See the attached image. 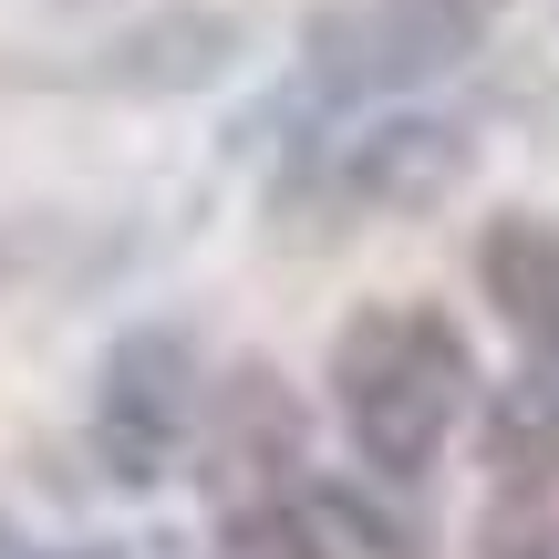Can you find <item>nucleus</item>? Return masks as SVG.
<instances>
[{"label": "nucleus", "instance_id": "nucleus-11", "mask_svg": "<svg viewBox=\"0 0 559 559\" xmlns=\"http://www.w3.org/2000/svg\"><path fill=\"white\" fill-rule=\"evenodd\" d=\"M477 559H559V519H549V498H487V519H477Z\"/></svg>", "mask_w": 559, "mask_h": 559}, {"label": "nucleus", "instance_id": "nucleus-12", "mask_svg": "<svg viewBox=\"0 0 559 559\" xmlns=\"http://www.w3.org/2000/svg\"><path fill=\"white\" fill-rule=\"evenodd\" d=\"M0 559H32V549H21V539H11V519H0Z\"/></svg>", "mask_w": 559, "mask_h": 559}, {"label": "nucleus", "instance_id": "nucleus-9", "mask_svg": "<svg viewBox=\"0 0 559 559\" xmlns=\"http://www.w3.org/2000/svg\"><path fill=\"white\" fill-rule=\"evenodd\" d=\"M104 260H115V249H104L94 228H73V218H0V300L62 290V280H83Z\"/></svg>", "mask_w": 559, "mask_h": 559}, {"label": "nucleus", "instance_id": "nucleus-1", "mask_svg": "<svg viewBox=\"0 0 559 559\" xmlns=\"http://www.w3.org/2000/svg\"><path fill=\"white\" fill-rule=\"evenodd\" d=\"M466 394H477V353L445 311L425 300H373V311L342 321L332 342V404L342 436L373 477H425L436 445L456 436Z\"/></svg>", "mask_w": 559, "mask_h": 559}, {"label": "nucleus", "instance_id": "nucleus-8", "mask_svg": "<svg viewBox=\"0 0 559 559\" xmlns=\"http://www.w3.org/2000/svg\"><path fill=\"white\" fill-rule=\"evenodd\" d=\"M487 466H498V498H549L559 487V394L549 383H498L487 404Z\"/></svg>", "mask_w": 559, "mask_h": 559}, {"label": "nucleus", "instance_id": "nucleus-2", "mask_svg": "<svg viewBox=\"0 0 559 559\" xmlns=\"http://www.w3.org/2000/svg\"><path fill=\"white\" fill-rule=\"evenodd\" d=\"M508 0H321L300 21V104H383L487 52Z\"/></svg>", "mask_w": 559, "mask_h": 559}, {"label": "nucleus", "instance_id": "nucleus-6", "mask_svg": "<svg viewBox=\"0 0 559 559\" xmlns=\"http://www.w3.org/2000/svg\"><path fill=\"white\" fill-rule=\"evenodd\" d=\"M228 62H239V21L198 11V0H166V11L124 21V32L83 62V83H104V94H198Z\"/></svg>", "mask_w": 559, "mask_h": 559}, {"label": "nucleus", "instance_id": "nucleus-5", "mask_svg": "<svg viewBox=\"0 0 559 559\" xmlns=\"http://www.w3.org/2000/svg\"><path fill=\"white\" fill-rule=\"evenodd\" d=\"M290 466H300V394L270 373V362H239L218 394L198 404V477L207 498L239 519V508L290 498Z\"/></svg>", "mask_w": 559, "mask_h": 559}, {"label": "nucleus", "instance_id": "nucleus-10", "mask_svg": "<svg viewBox=\"0 0 559 559\" xmlns=\"http://www.w3.org/2000/svg\"><path fill=\"white\" fill-rule=\"evenodd\" d=\"M228 559H342V549L300 498H270V508H239L228 519Z\"/></svg>", "mask_w": 559, "mask_h": 559}, {"label": "nucleus", "instance_id": "nucleus-4", "mask_svg": "<svg viewBox=\"0 0 559 559\" xmlns=\"http://www.w3.org/2000/svg\"><path fill=\"white\" fill-rule=\"evenodd\" d=\"M466 166H477V145H466V124L445 115H383L362 124V135L321 145V156H300V177L280 187V207H373V218H415V207L456 198Z\"/></svg>", "mask_w": 559, "mask_h": 559}, {"label": "nucleus", "instance_id": "nucleus-7", "mask_svg": "<svg viewBox=\"0 0 559 559\" xmlns=\"http://www.w3.org/2000/svg\"><path fill=\"white\" fill-rule=\"evenodd\" d=\"M477 290L498 300V321L528 342V353H559V228H549V218H528V207L487 218V239H477Z\"/></svg>", "mask_w": 559, "mask_h": 559}, {"label": "nucleus", "instance_id": "nucleus-3", "mask_svg": "<svg viewBox=\"0 0 559 559\" xmlns=\"http://www.w3.org/2000/svg\"><path fill=\"white\" fill-rule=\"evenodd\" d=\"M198 404H207L198 342L177 321H135L94 373V466L115 487H166L177 445L198 436Z\"/></svg>", "mask_w": 559, "mask_h": 559}]
</instances>
